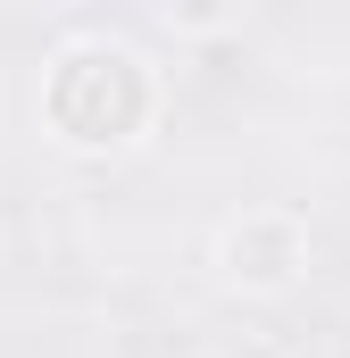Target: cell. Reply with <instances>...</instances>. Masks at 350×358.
I'll list each match as a JSON object with an SVG mask.
<instances>
[{
    "label": "cell",
    "mask_w": 350,
    "mask_h": 358,
    "mask_svg": "<svg viewBox=\"0 0 350 358\" xmlns=\"http://www.w3.org/2000/svg\"><path fill=\"white\" fill-rule=\"evenodd\" d=\"M150 117V76L134 50H67L50 76V125L67 142H125Z\"/></svg>",
    "instance_id": "obj_1"
},
{
    "label": "cell",
    "mask_w": 350,
    "mask_h": 358,
    "mask_svg": "<svg viewBox=\"0 0 350 358\" xmlns=\"http://www.w3.org/2000/svg\"><path fill=\"white\" fill-rule=\"evenodd\" d=\"M225 259H234L242 283H284V275L300 267V225L292 217H242L225 234Z\"/></svg>",
    "instance_id": "obj_2"
}]
</instances>
